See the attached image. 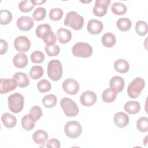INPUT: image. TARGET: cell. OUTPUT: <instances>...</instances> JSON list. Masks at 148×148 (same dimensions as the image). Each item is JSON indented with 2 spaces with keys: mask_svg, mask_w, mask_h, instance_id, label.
Segmentation results:
<instances>
[{
  "mask_svg": "<svg viewBox=\"0 0 148 148\" xmlns=\"http://www.w3.org/2000/svg\"><path fill=\"white\" fill-rule=\"evenodd\" d=\"M110 88L113 90L116 93L120 92L124 86V79L119 76H113L109 82Z\"/></svg>",
  "mask_w": 148,
  "mask_h": 148,
  "instance_id": "15",
  "label": "cell"
},
{
  "mask_svg": "<svg viewBox=\"0 0 148 148\" xmlns=\"http://www.w3.org/2000/svg\"><path fill=\"white\" fill-rule=\"evenodd\" d=\"M28 62L27 56L24 53H19L16 54L13 58V65L18 68H23L25 67Z\"/></svg>",
  "mask_w": 148,
  "mask_h": 148,
  "instance_id": "17",
  "label": "cell"
},
{
  "mask_svg": "<svg viewBox=\"0 0 148 148\" xmlns=\"http://www.w3.org/2000/svg\"><path fill=\"white\" fill-rule=\"evenodd\" d=\"M8 107L9 110L14 113L20 112L24 108V98L20 93H14L8 97Z\"/></svg>",
  "mask_w": 148,
  "mask_h": 148,
  "instance_id": "2",
  "label": "cell"
},
{
  "mask_svg": "<svg viewBox=\"0 0 148 148\" xmlns=\"http://www.w3.org/2000/svg\"><path fill=\"white\" fill-rule=\"evenodd\" d=\"M49 18L53 21H58L63 16V10L60 8H53L49 12Z\"/></svg>",
  "mask_w": 148,
  "mask_h": 148,
  "instance_id": "35",
  "label": "cell"
},
{
  "mask_svg": "<svg viewBox=\"0 0 148 148\" xmlns=\"http://www.w3.org/2000/svg\"><path fill=\"white\" fill-rule=\"evenodd\" d=\"M32 3L35 6V5H41L46 2V1H38V0H31Z\"/></svg>",
  "mask_w": 148,
  "mask_h": 148,
  "instance_id": "45",
  "label": "cell"
},
{
  "mask_svg": "<svg viewBox=\"0 0 148 148\" xmlns=\"http://www.w3.org/2000/svg\"><path fill=\"white\" fill-rule=\"evenodd\" d=\"M117 97V93L112 88H108L105 89L102 95V99L106 103H110L114 101Z\"/></svg>",
  "mask_w": 148,
  "mask_h": 148,
  "instance_id": "26",
  "label": "cell"
},
{
  "mask_svg": "<svg viewBox=\"0 0 148 148\" xmlns=\"http://www.w3.org/2000/svg\"><path fill=\"white\" fill-rule=\"evenodd\" d=\"M103 28V23L98 20L91 19L87 23V29L88 31L93 35H97L100 34Z\"/></svg>",
  "mask_w": 148,
  "mask_h": 148,
  "instance_id": "14",
  "label": "cell"
},
{
  "mask_svg": "<svg viewBox=\"0 0 148 148\" xmlns=\"http://www.w3.org/2000/svg\"><path fill=\"white\" fill-rule=\"evenodd\" d=\"M57 101V97L54 94L46 95L42 99L43 105L47 108H51L54 107L56 105Z\"/></svg>",
  "mask_w": 148,
  "mask_h": 148,
  "instance_id": "29",
  "label": "cell"
},
{
  "mask_svg": "<svg viewBox=\"0 0 148 148\" xmlns=\"http://www.w3.org/2000/svg\"><path fill=\"white\" fill-rule=\"evenodd\" d=\"M82 128L80 123L76 121H68L64 126V132L70 138H76L81 134Z\"/></svg>",
  "mask_w": 148,
  "mask_h": 148,
  "instance_id": "7",
  "label": "cell"
},
{
  "mask_svg": "<svg viewBox=\"0 0 148 148\" xmlns=\"http://www.w3.org/2000/svg\"><path fill=\"white\" fill-rule=\"evenodd\" d=\"M92 51L91 46L84 42L76 43L72 48V53L75 56L83 58L90 57L92 54Z\"/></svg>",
  "mask_w": 148,
  "mask_h": 148,
  "instance_id": "6",
  "label": "cell"
},
{
  "mask_svg": "<svg viewBox=\"0 0 148 148\" xmlns=\"http://www.w3.org/2000/svg\"><path fill=\"white\" fill-rule=\"evenodd\" d=\"M113 120L114 124L118 127L123 128L128 125L129 123V117L126 113L119 112L114 114Z\"/></svg>",
  "mask_w": 148,
  "mask_h": 148,
  "instance_id": "16",
  "label": "cell"
},
{
  "mask_svg": "<svg viewBox=\"0 0 148 148\" xmlns=\"http://www.w3.org/2000/svg\"><path fill=\"white\" fill-rule=\"evenodd\" d=\"M114 68L119 73H126L130 69L128 62L124 59H118L114 63Z\"/></svg>",
  "mask_w": 148,
  "mask_h": 148,
  "instance_id": "23",
  "label": "cell"
},
{
  "mask_svg": "<svg viewBox=\"0 0 148 148\" xmlns=\"http://www.w3.org/2000/svg\"><path fill=\"white\" fill-rule=\"evenodd\" d=\"M101 42L105 47H112L116 44V39L113 34L111 32H107L102 36Z\"/></svg>",
  "mask_w": 148,
  "mask_h": 148,
  "instance_id": "24",
  "label": "cell"
},
{
  "mask_svg": "<svg viewBox=\"0 0 148 148\" xmlns=\"http://www.w3.org/2000/svg\"><path fill=\"white\" fill-rule=\"evenodd\" d=\"M60 106L64 113L68 117H75L79 113V107L77 104L69 98H63L60 102Z\"/></svg>",
  "mask_w": 148,
  "mask_h": 148,
  "instance_id": "5",
  "label": "cell"
},
{
  "mask_svg": "<svg viewBox=\"0 0 148 148\" xmlns=\"http://www.w3.org/2000/svg\"><path fill=\"white\" fill-rule=\"evenodd\" d=\"M42 39L46 45H55L57 40V37L51 29H50L46 32L43 36Z\"/></svg>",
  "mask_w": 148,
  "mask_h": 148,
  "instance_id": "31",
  "label": "cell"
},
{
  "mask_svg": "<svg viewBox=\"0 0 148 148\" xmlns=\"http://www.w3.org/2000/svg\"><path fill=\"white\" fill-rule=\"evenodd\" d=\"M64 25L75 30L82 29L84 24V18L76 12L70 11L67 13L64 20Z\"/></svg>",
  "mask_w": 148,
  "mask_h": 148,
  "instance_id": "1",
  "label": "cell"
},
{
  "mask_svg": "<svg viewBox=\"0 0 148 148\" xmlns=\"http://www.w3.org/2000/svg\"><path fill=\"white\" fill-rule=\"evenodd\" d=\"M47 75L53 81L60 80L62 75V66L57 60H52L48 63Z\"/></svg>",
  "mask_w": 148,
  "mask_h": 148,
  "instance_id": "3",
  "label": "cell"
},
{
  "mask_svg": "<svg viewBox=\"0 0 148 148\" xmlns=\"http://www.w3.org/2000/svg\"><path fill=\"white\" fill-rule=\"evenodd\" d=\"M16 24L18 29L21 31H29L34 26L32 18L28 16H21L17 20Z\"/></svg>",
  "mask_w": 148,
  "mask_h": 148,
  "instance_id": "13",
  "label": "cell"
},
{
  "mask_svg": "<svg viewBox=\"0 0 148 148\" xmlns=\"http://www.w3.org/2000/svg\"><path fill=\"white\" fill-rule=\"evenodd\" d=\"M37 88L40 92L45 93L51 90V85L47 80L42 79L38 82L37 84Z\"/></svg>",
  "mask_w": 148,
  "mask_h": 148,
  "instance_id": "36",
  "label": "cell"
},
{
  "mask_svg": "<svg viewBox=\"0 0 148 148\" xmlns=\"http://www.w3.org/2000/svg\"><path fill=\"white\" fill-rule=\"evenodd\" d=\"M48 134L45 131L42 130L36 131L32 135L33 140L36 143L39 145L44 144L48 139Z\"/></svg>",
  "mask_w": 148,
  "mask_h": 148,
  "instance_id": "22",
  "label": "cell"
},
{
  "mask_svg": "<svg viewBox=\"0 0 148 148\" xmlns=\"http://www.w3.org/2000/svg\"><path fill=\"white\" fill-rule=\"evenodd\" d=\"M45 50L47 56L50 57L57 56L60 53V47L57 45H46L45 46Z\"/></svg>",
  "mask_w": 148,
  "mask_h": 148,
  "instance_id": "42",
  "label": "cell"
},
{
  "mask_svg": "<svg viewBox=\"0 0 148 148\" xmlns=\"http://www.w3.org/2000/svg\"><path fill=\"white\" fill-rule=\"evenodd\" d=\"M145 86V82L142 77L135 78L128 86L127 92L131 98H136L140 94L142 90Z\"/></svg>",
  "mask_w": 148,
  "mask_h": 148,
  "instance_id": "4",
  "label": "cell"
},
{
  "mask_svg": "<svg viewBox=\"0 0 148 148\" xmlns=\"http://www.w3.org/2000/svg\"><path fill=\"white\" fill-rule=\"evenodd\" d=\"M125 111L130 114L138 113L140 109V103L136 101H130L127 102L124 106Z\"/></svg>",
  "mask_w": 148,
  "mask_h": 148,
  "instance_id": "21",
  "label": "cell"
},
{
  "mask_svg": "<svg viewBox=\"0 0 148 148\" xmlns=\"http://www.w3.org/2000/svg\"><path fill=\"white\" fill-rule=\"evenodd\" d=\"M62 88L66 93L70 95H75L78 92L80 86L76 80L68 78L63 82Z\"/></svg>",
  "mask_w": 148,
  "mask_h": 148,
  "instance_id": "8",
  "label": "cell"
},
{
  "mask_svg": "<svg viewBox=\"0 0 148 148\" xmlns=\"http://www.w3.org/2000/svg\"><path fill=\"white\" fill-rule=\"evenodd\" d=\"M46 11L43 7H38L32 13V17L35 21H40L43 20L46 17Z\"/></svg>",
  "mask_w": 148,
  "mask_h": 148,
  "instance_id": "38",
  "label": "cell"
},
{
  "mask_svg": "<svg viewBox=\"0 0 148 148\" xmlns=\"http://www.w3.org/2000/svg\"><path fill=\"white\" fill-rule=\"evenodd\" d=\"M0 44H1L0 54L2 55V54H5L7 51L8 49V43H6V42L2 39H1L0 40Z\"/></svg>",
  "mask_w": 148,
  "mask_h": 148,
  "instance_id": "44",
  "label": "cell"
},
{
  "mask_svg": "<svg viewBox=\"0 0 148 148\" xmlns=\"http://www.w3.org/2000/svg\"><path fill=\"white\" fill-rule=\"evenodd\" d=\"M18 86L17 83L14 79H3L0 80V92L5 94L16 89Z\"/></svg>",
  "mask_w": 148,
  "mask_h": 148,
  "instance_id": "11",
  "label": "cell"
},
{
  "mask_svg": "<svg viewBox=\"0 0 148 148\" xmlns=\"http://www.w3.org/2000/svg\"><path fill=\"white\" fill-rule=\"evenodd\" d=\"M43 69L42 66L35 65L31 68L29 71V76L32 79L36 80L43 76Z\"/></svg>",
  "mask_w": 148,
  "mask_h": 148,
  "instance_id": "33",
  "label": "cell"
},
{
  "mask_svg": "<svg viewBox=\"0 0 148 148\" xmlns=\"http://www.w3.org/2000/svg\"><path fill=\"white\" fill-rule=\"evenodd\" d=\"M1 120L4 126L8 128H13L17 124L16 117L9 113H3L1 116Z\"/></svg>",
  "mask_w": 148,
  "mask_h": 148,
  "instance_id": "20",
  "label": "cell"
},
{
  "mask_svg": "<svg viewBox=\"0 0 148 148\" xmlns=\"http://www.w3.org/2000/svg\"><path fill=\"white\" fill-rule=\"evenodd\" d=\"M50 29H51V28L49 24H40L36 28V30H35L36 35L39 38L42 39L44 34Z\"/></svg>",
  "mask_w": 148,
  "mask_h": 148,
  "instance_id": "41",
  "label": "cell"
},
{
  "mask_svg": "<svg viewBox=\"0 0 148 148\" xmlns=\"http://www.w3.org/2000/svg\"><path fill=\"white\" fill-rule=\"evenodd\" d=\"M136 127L141 132H147L148 130V119L147 117L139 118L136 122Z\"/></svg>",
  "mask_w": 148,
  "mask_h": 148,
  "instance_id": "39",
  "label": "cell"
},
{
  "mask_svg": "<svg viewBox=\"0 0 148 148\" xmlns=\"http://www.w3.org/2000/svg\"><path fill=\"white\" fill-rule=\"evenodd\" d=\"M116 25L119 30L124 32L130 29L132 23L131 21L129 18L122 17L117 20L116 22Z\"/></svg>",
  "mask_w": 148,
  "mask_h": 148,
  "instance_id": "25",
  "label": "cell"
},
{
  "mask_svg": "<svg viewBox=\"0 0 148 148\" xmlns=\"http://www.w3.org/2000/svg\"><path fill=\"white\" fill-rule=\"evenodd\" d=\"M111 10L112 12L116 15H123L127 12V8L124 4L116 2L112 5Z\"/></svg>",
  "mask_w": 148,
  "mask_h": 148,
  "instance_id": "27",
  "label": "cell"
},
{
  "mask_svg": "<svg viewBox=\"0 0 148 148\" xmlns=\"http://www.w3.org/2000/svg\"><path fill=\"white\" fill-rule=\"evenodd\" d=\"M42 110L39 106H34L31 108L29 110V115L30 116L31 119L35 121H38L42 117Z\"/></svg>",
  "mask_w": 148,
  "mask_h": 148,
  "instance_id": "34",
  "label": "cell"
},
{
  "mask_svg": "<svg viewBox=\"0 0 148 148\" xmlns=\"http://www.w3.org/2000/svg\"><path fill=\"white\" fill-rule=\"evenodd\" d=\"M57 36L60 43L65 44L69 42L71 39L72 33L67 29L60 28L57 31Z\"/></svg>",
  "mask_w": 148,
  "mask_h": 148,
  "instance_id": "18",
  "label": "cell"
},
{
  "mask_svg": "<svg viewBox=\"0 0 148 148\" xmlns=\"http://www.w3.org/2000/svg\"><path fill=\"white\" fill-rule=\"evenodd\" d=\"M13 79L16 80L18 87H26L29 84V79L25 73L16 72L13 76Z\"/></svg>",
  "mask_w": 148,
  "mask_h": 148,
  "instance_id": "19",
  "label": "cell"
},
{
  "mask_svg": "<svg viewBox=\"0 0 148 148\" xmlns=\"http://www.w3.org/2000/svg\"><path fill=\"white\" fill-rule=\"evenodd\" d=\"M12 20V13L8 10H1L0 11V23L2 25H7Z\"/></svg>",
  "mask_w": 148,
  "mask_h": 148,
  "instance_id": "32",
  "label": "cell"
},
{
  "mask_svg": "<svg viewBox=\"0 0 148 148\" xmlns=\"http://www.w3.org/2000/svg\"><path fill=\"white\" fill-rule=\"evenodd\" d=\"M30 58L32 62L40 64L44 61L45 55L42 51L39 50H36L31 53Z\"/></svg>",
  "mask_w": 148,
  "mask_h": 148,
  "instance_id": "40",
  "label": "cell"
},
{
  "mask_svg": "<svg viewBox=\"0 0 148 148\" xmlns=\"http://www.w3.org/2000/svg\"><path fill=\"white\" fill-rule=\"evenodd\" d=\"M97 101V95L92 91H86L82 94L80 97V102L84 106H90Z\"/></svg>",
  "mask_w": 148,
  "mask_h": 148,
  "instance_id": "12",
  "label": "cell"
},
{
  "mask_svg": "<svg viewBox=\"0 0 148 148\" xmlns=\"http://www.w3.org/2000/svg\"><path fill=\"white\" fill-rule=\"evenodd\" d=\"M46 146L47 147H54V148H59L61 146L60 142L57 139L52 138L49 140L46 143Z\"/></svg>",
  "mask_w": 148,
  "mask_h": 148,
  "instance_id": "43",
  "label": "cell"
},
{
  "mask_svg": "<svg viewBox=\"0 0 148 148\" xmlns=\"http://www.w3.org/2000/svg\"><path fill=\"white\" fill-rule=\"evenodd\" d=\"M34 6L35 5L32 3L31 1H22L19 3L18 9L22 12L28 13L32 10Z\"/></svg>",
  "mask_w": 148,
  "mask_h": 148,
  "instance_id": "37",
  "label": "cell"
},
{
  "mask_svg": "<svg viewBox=\"0 0 148 148\" xmlns=\"http://www.w3.org/2000/svg\"><path fill=\"white\" fill-rule=\"evenodd\" d=\"M135 31L139 36H145L147 33L148 27L146 22L138 21L135 24Z\"/></svg>",
  "mask_w": 148,
  "mask_h": 148,
  "instance_id": "30",
  "label": "cell"
},
{
  "mask_svg": "<svg viewBox=\"0 0 148 148\" xmlns=\"http://www.w3.org/2000/svg\"><path fill=\"white\" fill-rule=\"evenodd\" d=\"M110 0H97L93 8V13L98 17L104 16L106 12L107 9L110 4Z\"/></svg>",
  "mask_w": 148,
  "mask_h": 148,
  "instance_id": "9",
  "label": "cell"
},
{
  "mask_svg": "<svg viewBox=\"0 0 148 148\" xmlns=\"http://www.w3.org/2000/svg\"><path fill=\"white\" fill-rule=\"evenodd\" d=\"M14 46L16 50L21 52H26L31 47V42L27 36H19L15 39Z\"/></svg>",
  "mask_w": 148,
  "mask_h": 148,
  "instance_id": "10",
  "label": "cell"
},
{
  "mask_svg": "<svg viewBox=\"0 0 148 148\" xmlns=\"http://www.w3.org/2000/svg\"><path fill=\"white\" fill-rule=\"evenodd\" d=\"M35 122L29 114H25L21 119V125L24 130L30 131L34 128L35 125Z\"/></svg>",
  "mask_w": 148,
  "mask_h": 148,
  "instance_id": "28",
  "label": "cell"
}]
</instances>
